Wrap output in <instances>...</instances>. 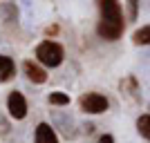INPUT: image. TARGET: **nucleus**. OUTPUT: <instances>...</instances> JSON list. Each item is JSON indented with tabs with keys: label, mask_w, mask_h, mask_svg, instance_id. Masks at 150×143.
<instances>
[{
	"label": "nucleus",
	"mask_w": 150,
	"mask_h": 143,
	"mask_svg": "<svg viewBox=\"0 0 150 143\" xmlns=\"http://www.w3.org/2000/svg\"><path fill=\"white\" fill-rule=\"evenodd\" d=\"M132 45H150V25L139 27L132 34Z\"/></svg>",
	"instance_id": "9"
},
{
	"label": "nucleus",
	"mask_w": 150,
	"mask_h": 143,
	"mask_svg": "<svg viewBox=\"0 0 150 143\" xmlns=\"http://www.w3.org/2000/svg\"><path fill=\"white\" fill-rule=\"evenodd\" d=\"M47 103H50V105H56V107H65V105H69V96L65 92H50Z\"/></svg>",
	"instance_id": "11"
},
{
	"label": "nucleus",
	"mask_w": 150,
	"mask_h": 143,
	"mask_svg": "<svg viewBox=\"0 0 150 143\" xmlns=\"http://www.w3.org/2000/svg\"><path fill=\"white\" fill-rule=\"evenodd\" d=\"M119 92L123 99L128 101H137L139 99V83L134 76H125V78H121L119 81Z\"/></svg>",
	"instance_id": "7"
},
{
	"label": "nucleus",
	"mask_w": 150,
	"mask_h": 143,
	"mask_svg": "<svg viewBox=\"0 0 150 143\" xmlns=\"http://www.w3.org/2000/svg\"><path fill=\"white\" fill-rule=\"evenodd\" d=\"M34 54H36V61L45 67H58L65 61V47L56 40H40Z\"/></svg>",
	"instance_id": "2"
},
{
	"label": "nucleus",
	"mask_w": 150,
	"mask_h": 143,
	"mask_svg": "<svg viewBox=\"0 0 150 143\" xmlns=\"http://www.w3.org/2000/svg\"><path fill=\"white\" fill-rule=\"evenodd\" d=\"M7 112H9V116L13 121H23L27 116L29 107H27V99L23 96V92H16V89L9 92V96H7Z\"/></svg>",
	"instance_id": "4"
},
{
	"label": "nucleus",
	"mask_w": 150,
	"mask_h": 143,
	"mask_svg": "<svg viewBox=\"0 0 150 143\" xmlns=\"http://www.w3.org/2000/svg\"><path fill=\"white\" fill-rule=\"evenodd\" d=\"M23 72H25L27 81L34 83V85H43V83H47V72H45V67H40L38 63L34 61H23Z\"/></svg>",
	"instance_id": "5"
},
{
	"label": "nucleus",
	"mask_w": 150,
	"mask_h": 143,
	"mask_svg": "<svg viewBox=\"0 0 150 143\" xmlns=\"http://www.w3.org/2000/svg\"><path fill=\"white\" fill-rule=\"evenodd\" d=\"M34 143H58V134L50 123H38L34 130Z\"/></svg>",
	"instance_id": "6"
},
{
	"label": "nucleus",
	"mask_w": 150,
	"mask_h": 143,
	"mask_svg": "<svg viewBox=\"0 0 150 143\" xmlns=\"http://www.w3.org/2000/svg\"><path fill=\"white\" fill-rule=\"evenodd\" d=\"M16 76V63L11 56H5L0 54V83H7Z\"/></svg>",
	"instance_id": "8"
},
{
	"label": "nucleus",
	"mask_w": 150,
	"mask_h": 143,
	"mask_svg": "<svg viewBox=\"0 0 150 143\" xmlns=\"http://www.w3.org/2000/svg\"><path fill=\"white\" fill-rule=\"evenodd\" d=\"M99 9V23H96V34L103 40H119L125 31V18L121 0H94Z\"/></svg>",
	"instance_id": "1"
},
{
	"label": "nucleus",
	"mask_w": 150,
	"mask_h": 143,
	"mask_svg": "<svg viewBox=\"0 0 150 143\" xmlns=\"http://www.w3.org/2000/svg\"><path fill=\"white\" fill-rule=\"evenodd\" d=\"M137 132L146 141H150V114H141L137 118Z\"/></svg>",
	"instance_id": "10"
},
{
	"label": "nucleus",
	"mask_w": 150,
	"mask_h": 143,
	"mask_svg": "<svg viewBox=\"0 0 150 143\" xmlns=\"http://www.w3.org/2000/svg\"><path fill=\"white\" fill-rule=\"evenodd\" d=\"M96 143H114V137H112V134H101Z\"/></svg>",
	"instance_id": "14"
},
{
	"label": "nucleus",
	"mask_w": 150,
	"mask_h": 143,
	"mask_svg": "<svg viewBox=\"0 0 150 143\" xmlns=\"http://www.w3.org/2000/svg\"><path fill=\"white\" fill-rule=\"evenodd\" d=\"M56 34H58V25L45 27V36H47V40H52V36H56Z\"/></svg>",
	"instance_id": "13"
},
{
	"label": "nucleus",
	"mask_w": 150,
	"mask_h": 143,
	"mask_svg": "<svg viewBox=\"0 0 150 143\" xmlns=\"http://www.w3.org/2000/svg\"><path fill=\"white\" fill-rule=\"evenodd\" d=\"M79 107L85 114H103L108 112L110 101H108V96H103L99 92H85L79 96Z\"/></svg>",
	"instance_id": "3"
},
{
	"label": "nucleus",
	"mask_w": 150,
	"mask_h": 143,
	"mask_svg": "<svg viewBox=\"0 0 150 143\" xmlns=\"http://www.w3.org/2000/svg\"><path fill=\"white\" fill-rule=\"evenodd\" d=\"M123 7H125V20H137V16H139V0H125L123 2Z\"/></svg>",
	"instance_id": "12"
}]
</instances>
